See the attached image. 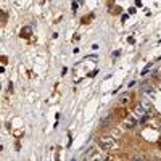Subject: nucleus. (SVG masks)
I'll list each match as a JSON object with an SVG mask.
<instances>
[{
    "instance_id": "obj_1",
    "label": "nucleus",
    "mask_w": 161,
    "mask_h": 161,
    "mask_svg": "<svg viewBox=\"0 0 161 161\" xmlns=\"http://www.w3.org/2000/svg\"><path fill=\"white\" fill-rule=\"evenodd\" d=\"M114 145V140L110 139V137H103V139H100V147L105 148V150H108V148H111Z\"/></svg>"
},
{
    "instance_id": "obj_2",
    "label": "nucleus",
    "mask_w": 161,
    "mask_h": 161,
    "mask_svg": "<svg viewBox=\"0 0 161 161\" xmlns=\"http://www.w3.org/2000/svg\"><path fill=\"white\" fill-rule=\"evenodd\" d=\"M31 34H32V27L31 26H24L21 29V36L23 37H31Z\"/></svg>"
},
{
    "instance_id": "obj_3",
    "label": "nucleus",
    "mask_w": 161,
    "mask_h": 161,
    "mask_svg": "<svg viewBox=\"0 0 161 161\" xmlns=\"http://www.w3.org/2000/svg\"><path fill=\"white\" fill-rule=\"evenodd\" d=\"M135 114L137 116H143V114H145V108H143L142 105H137L135 106Z\"/></svg>"
},
{
    "instance_id": "obj_4",
    "label": "nucleus",
    "mask_w": 161,
    "mask_h": 161,
    "mask_svg": "<svg viewBox=\"0 0 161 161\" xmlns=\"http://www.w3.org/2000/svg\"><path fill=\"white\" fill-rule=\"evenodd\" d=\"M142 94H145V95H153V87H148V85H145V87L142 89Z\"/></svg>"
},
{
    "instance_id": "obj_5",
    "label": "nucleus",
    "mask_w": 161,
    "mask_h": 161,
    "mask_svg": "<svg viewBox=\"0 0 161 161\" xmlns=\"http://www.w3.org/2000/svg\"><path fill=\"white\" fill-rule=\"evenodd\" d=\"M152 66H153V61H152V63H148V65H147V66H145V68H143V70H142V73H140L142 76H145V74H147L148 71L152 70Z\"/></svg>"
},
{
    "instance_id": "obj_6",
    "label": "nucleus",
    "mask_w": 161,
    "mask_h": 161,
    "mask_svg": "<svg viewBox=\"0 0 161 161\" xmlns=\"http://www.w3.org/2000/svg\"><path fill=\"white\" fill-rule=\"evenodd\" d=\"M71 8H73V13H77L79 3H77V2H73V3H71Z\"/></svg>"
},
{
    "instance_id": "obj_7",
    "label": "nucleus",
    "mask_w": 161,
    "mask_h": 161,
    "mask_svg": "<svg viewBox=\"0 0 161 161\" xmlns=\"http://www.w3.org/2000/svg\"><path fill=\"white\" fill-rule=\"evenodd\" d=\"M127 98H129V97H127V95H121V98H119V102H121V103H127V102H129Z\"/></svg>"
},
{
    "instance_id": "obj_8",
    "label": "nucleus",
    "mask_w": 161,
    "mask_h": 161,
    "mask_svg": "<svg viewBox=\"0 0 161 161\" xmlns=\"http://www.w3.org/2000/svg\"><path fill=\"white\" fill-rule=\"evenodd\" d=\"M108 123H110V118H105V119L102 121V127H106V124H108Z\"/></svg>"
},
{
    "instance_id": "obj_9",
    "label": "nucleus",
    "mask_w": 161,
    "mask_h": 161,
    "mask_svg": "<svg viewBox=\"0 0 161 161\" xmlns=\"http://www.w3.org/2000/svg\"><path fill=\"white\" fill-rule=\"evenodd\" d=\"M132 161H142V158H134V159H132Z\"/></svg>"
},
{
    "instance_id": "obj_10",
    "label": "nucleus",
    "mask_w": 161,
    "mask_h": 161,
    "mask_svg": "<svg viewBox=\"0 0 161 161\" xmlns=\"http://www.w3.org/2000/svg\"><path fill=\"white\" fill-rule=\"evenodd\" d=\"M73 161H77V159H73Z\"/></svg>"
}]
</instances>
